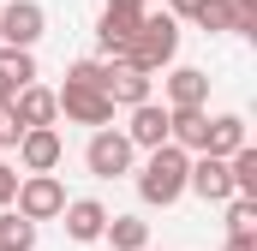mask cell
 Instances as JSON below:
<instances>
[{
	"label": "cell",
	"mask_w": 257,
	"mask_h": 251,
	"mask_svg": "<svg viewBox=\"0 0 257 251\" xmlns=\"http://www.w3.org/2000/svg\"><path fill=\"white\" fill-rule=\"evenodd\" d=\"M186 174H192V156L174 150V144H162V150H150V162L138 168V197L156 203V209H168V203L186 197Z\"/></svg>",
	"instance_id": "obj_1"
},
{
	"label": "cell",
	"mask_w": 257,
	"mask_h": 251,
	"mask_svg": "<svg viewBox=\"0 0 257 251\" xmlns=\"http://www.w3.org/2000/svg\"><path fill=\"white\" fill-rule=\"evenodd\" d=\"M174 54H180V24H174L168 12H156V18L138 24V36H132V48H126V66L162 72V66H174Z\"/></svg>",
	"instance_id": "obj_2"
},
{
	"label": "cell",
	"mask_w": 257,
	"mask_h": 251,
	"mask_svg": "<svg viewBox=\"0 0 257 251\" xmlns=\"http://www.w3.org/2000/svg\"><path fill=\"white\" fill-rule=\"evenodd\" d=\"M12 203H18V215H24V221H54L72 197H66V186L54 180V174H24L18 191H12Z\"/></svg>",
	"instance_id": "obj_3"
},
{
	"label": "cell",
	"mask_w": 257,
	"mask_h": 251,
	"mask_svg": "<svg viewBox=\"0 0 257 251\" xmlns=\"http://www.w3.org/2000/svg\"><path fill=\"white\" fill-rule=\"evenodd\" d=\"M42 30H48V12H42L36 0H6V12H0V48L30 54V48L42 42Z\"/></svg>",
	"instance_id": "obj_4"
},
{
	"label": "cell",
	"mask_w": 257,
	"mask_h": 251,
	"mask_svg": "<svg viewBox=\"0 0 257 251\" xmlns=\"http://www.w3.org/2000/svg\"><path fill=\"white\" fill-rule=\"evenodd\" d=\"M132 150L126 144V132H114V126H102L90 144H84V168L96 174V180H120V174H132Z\"/></svg>",
	"instance_id": "obj_5"
},
{
	"label": "cell",
	"mask_w": 257,
	"mask_h": 251,
	"mask_svg": "<svg viewBox=\"0 0 257 251\" xmlns=\"http://www.w3.org/2000/svg\"><path fill=\"white\" fill-rule=\"evenodd\" d=\"M54 102H60V114H66V120L96 126V132L114 120V102H108L102 90H84V84H66V90H54Z\"/></svg>",
	"instance_id": "obj_6"
},
{
	"label": "cell",
	"mask_w": 257,
	"mask_h": 251,
	"mask_svg": "<svg viewBox=\"0 0 257 251\" xmlns=\"http://www.w3.org/2000/svg\"><path fill=\"white\" fill-rule=\"evenodd\" d=\"M66 156V138L54 126H36V132H24L18 138V162H24V174H54Z\"/></svg>",
	"instance_id": "obj_7"
},
{
	"label": "cell",
	"mask_w": 257,
	"mask_h": 251,
	"mask_svg": "<svg viewBox=\"0 0 257 251\" xmlns=\"http://www.w3.org/2000/svg\"><path fill=\"white\" fill-rule=\"evenodd\" d=\"M60 221H66V239H78V245H96V239L108 233V209H102L96 197H72L60 209Z\"/></svg>",
	"instance_id": "obj_8"
},
{
	"label": "cell",
	"mask_w": 257,
	"mask_h": 251,
	"mask_svg": "<svg viewBox=\"0 0 257 251\" xmlns=\"http://www.w3.org/2000/svg\"><path fill=\"white\" fill-rule=\"evenodd\" d=\"M186 191H197L203 203H227V197H233V180H227V162H215V156H192V174H186Z\"/></svg>",
	"instance_id": "obj_9"
},
{
	"label": "cell",
	"mask_w": 257,
	"mask_h": 251,
	"mask_svg": "<svg viewBox=\"0 0 257 251\" xmlns=\"http://www.w3.org/2000/svg\"><path fill=\"white\" fill-rule=\"evenodd\" d=\"M12 120L24 126V132H36V126H54V120H60V102H54V90H42V84H24V90L12 96Z\"/></svg>",
	"instance_id": "obj_10"
},
{
	"label": "cell",
	"mask_w": 257,
	"mask_h": 251,
	"mask_svg": "<svg viewBox=\"0 0 257 251\" xmlns=\"http://www.w3.org/2000/svg\"><path fill=\"white\" fill-rule=\"evenodd\" d=\"M150 84H156V78L138 72V66H126V60L108 66V102H114V108H144V102H156Z\"/></svg>",
	"instance_id": "obj_11"
},
{
	"label": "cell",
	"mask_w": 257,
	"mask_h": 251,
	"mask_svg": "<svg viewBox=\"0 0 257 251\" xmlns=\"http://www.w3.org/2000/svg\"><path fill=\"white\" fill-rule=\"evenodd\" d=\"M126 144H132V150H162V144H168V108H162V102H144V108H132Z\"/></svg>",
	"instance_id": "obj_12"
},
{
	"label": "cell",
	"mask_w": 257,
	"mask_h": 251,
	"mask_svg": "<svg viewBox=\"0 0 257 251\" xmlns=\"http://www.w3.org/2000/svg\"><path fill=\"white\" fill-rule=\"evenodd\" d=\"M203 102H209V72L174 66L168 72V108H203Z\"/></svg>",
	"instance_id": "obj_13"
},
{
	"label": "cell",
	"mask_w": 257,
	"mask_h": 251,
	"mask_svg": "<svg viewBox=\"0 0 257 251\" xmlns=\"http://www.w3.org/2000/svg\"><path fill=\"white\" fill-rule=\"evenodd\" d=\"M239 150H245V120H239V114H215V120H209V138H203V156L227 162V156H239Z\"/></svg>",
	"instance_id": "obj_14"
},
{
	"label": "cell",
	"mask_w": 257,
	"mask_h": 251,
	"mask_svg": "<svg viewBox=\"0 0 257 251\" xmlns=\"http://www.w3.org/2000/svg\"><path fill=\"white\" fill-rule=\"evenodd\" d=\"M114 251H150V221L138 215H108V233H102Z\"/></svg>",
	"instance_id": "obj_15"
},
{
	"label": "cell",
	"mask_w": 257,
	"mask_h": 251,
	"mask_svg": "<svg viewBox=\"0 0 257 251\" xmlns=\"http://www.w3.org/2000/svg\"><path fill=\"white\" fill-rule=\"evenodd\" d=\"M0 251H36V221H24L18 209H0Z\"/></svg>",
	"instance_id": "obj_16"
},
{
	"label": "cell",
	"mask_w": 257,
	"mask_h": 251,
	"mask_svg": "<svg viewBox=\"0 0 257 251\" xmlns=\"http://www.w3.org/2000/svg\"><path fill=\"white\" fill-rule=\"evenodd\" d=\"M227 180H233V197H251L257 203V150L245 144L239 156H227Z\"/></svg>",
	"instance_id": "obj_17"
},
{
	"label": "cell",
	"mask_w": 257,
	"mask_h": 251,
	"mask_svg": "<svg viewBox=\"0 0 257 251\" xmlns=\"http://www.w3.org/2000/svg\"><path fill=\"white\" fill-rule=\"evenodd\" d=\"M227 239H257V203L251 197H227Z\"/></svg>",
	"instance_id": "obj_18"
},
{
	"label": "cell",
	"mask_w": 257,
	"mask_h": 251,
	"mask_svg": "<svg viewBox=\"0 0 257 251\" xmlns=\"http://www.w3.org/2000/svg\"><path fill=\"white\" fill-rule=\"evenodd\" d=\"M66 84H84V90H102L108 96V60H72Z\"/></svg>",
	"instance_id": "obj_19"
},
{
	"label": "cell",
	"mask_w": 257,
	"mask_h": 251,
	"mask_svg": "<svg viewBox=\"0 0 257 251\" xmlns=\"http://www.w3.org/2000/svg\"><path fill=\"white\" fill-rule=\"evenodd\" d=\"M0 72H6L18 90H24V84H36V60H30V54H18V48H0Z\"/></svg>",
	"instance_id": "obj_20"
},
{
	"label": "cell",
	"mask_w": 257,
	"mask_h": 251,
	"mask_svg": "<svg viewBox=\"0 0 257 251\" xmlns=\"http://www.w3.org/2000/svg\"><path fill=\"white\" fill-rule=\"evenodd\" d=\"M197 24L203 30H233V0H203L197 6Z\"/></svg>",
	"instance_id": "obj_21"
},
{
	"label": "cell",
	"mask_w": 257,
	"mask_h": 251,
	"mask_svg": "<svg viewBox=\"0 0 257 251\" xmlns=\"http://www.w3.org/2000/svg\"><path fill=\"white\" fill-rule=\"evenodd\" d=\"M233 36H257V0H233Z\"/></svg>",
	"instance_id": "obj_22"
},
{
	"label": "cell",
	"mask_w": 257,
	"mask_h": 251,
	"mask_svg": "<svg viewBox=\"0 0 257 251\" xmlns=\"http://www.w3.org/2000/svg\"><path fill=\"white\" fill-rule=\"evenodd\" d=\"M18 138H24V126L12 120V108H0V150H18Z\"/></svg>",
	"instance_id": "obj_23"
},
{
	"label": "cell",
	"mask_w": 257,
	"mask_h": 251,
	"mask_svg": "<svg viewBox=\"0 0 257 251\" xmlns=\"http://www.w3.org/2000/svg\"><path fill=\"white\" fill-rule=\"evenodd\" d=\"M12 191H18V168L0 162V209H12Z\"/></svg>",
	"instance_id": "obj_24"
},
{
	"label": "cell",
	"mask_w": 257,
	"mask_h": 251,
	"mask_svg": "<svg viewBox=\"0 0 257 251\" xmlns=\"http://www.w3.org/2000/svg\"><path fill=\"white\" fill-rule=\"evenodd\" d=\"M102 12H120V18H144V0H108Z\"/></svg>",
	"instance_id": "obj_25"
},
{
	"label": "cell",
	"mask_w": 257,
	"mask_h": 251,
	"mask_svg": "<svg viewBox=\"0 0 257 251\" xmlns=\"http://www.w3.org/2000/svg\"><path fill=\"white\" fill-rule=\"evenodd\" d=\"M197 6H203V0H168V18H174V24H180V18H197Z\"/></svg>",
	"instance_id": "obj_26"
}]
</instances>
